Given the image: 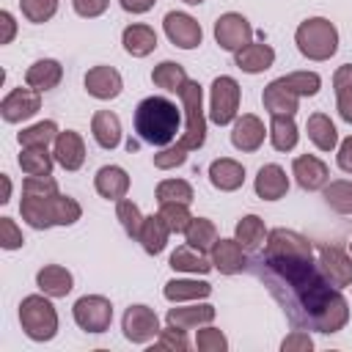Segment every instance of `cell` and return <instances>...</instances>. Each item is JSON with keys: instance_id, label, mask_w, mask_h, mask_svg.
Instances as JSON below:
<instances>
[{"instance_id": "obj_1", "label": "cell", "mask_w": 352, "mask_h": 352, "mask_svg": "<svg viewBox=\"0 0 352 352\" xmlns=\"http://www.w3.org/2000/svg\"><path fill=\"white\" fill-rule=\"evenodd\" d=\"M256 275L264 280L270 294L280 302L286 319L294 327L316 330L324 336H333L346 327L349 322V302L336 289L324 272L319 270V261L314 256L308 258H253Z\"/></svg>"}, {"instance_id": "obj_2", "label": "cell", "mask_w": 352, "mask_h": 352, "mask_svg": "<svg viewBox=\"0 0 352 352\" xmlns=\"http://www.w3.org/2000/svg\"><path fill=\"white\" fill-rule=\"evenodd\" d=\"M176 94L182 99L184 124H182L179 140L154 154V168H160V170H170V168L184 165L187 151H195L206 143V113H204V88H201V82L187 80Z\"/></svg>"}, {"instance_id": "obj_3", "label": "cell", "mask_w": 352, "mask_h": 352, "mask_svg": "<svg viewBox=\"0 0 352 352\" xmlns=\"http://www.w3.org/2000/svg\"><path fill=\"white\" fill-rule=\"evenodd\" d=\"M184 124V110L165 96H146L135 107V132L148 146H170Z\"/></svg>"}, {"instance_id": "obj_4", "label": "cell", "mask_w": 352, "mask_h": 352, "mask_svg": "<svg viewBox=\"0 0 352 352\" xmlns=\"http://www.w3.org/2000/svg\"><path fill=\"white\" fill-rule=\"evenodd\" d=\"M19 214L30 228L44 231L52 226H74L82 217V206L72 195H63V192H52V195L22 192Z\"/></svg>"}, {"instance_id": "obj_5", "label": "cell", "mask_w": 352, "mask_h": 352, "mask_svg": "<svg viewBox=\"0 0 352 352\" xmlns=\"http://www.w3.org/2000/svg\"><path fill=\"white\" fill-rule=\"evenodd\" d=\"M294 44L308 60H330L338 52V30L324 16H308L294 30Z\"/></svg>"}, {"instance_id": "obj_6", "label": "cell", "mask_w": 352, "mask_h": 352, "mask_svg": "<svg viewBox=\"0 0 352 352\" xmlns=\"http://www.w3.org/2000/svg\"><path fill=\"white\" fill-rule=\"evenodd\" d=\"M19 324L30 341H52L58 336V311L52 305V297H47L44 292L22 297Z\"/></svg>"}, {"instance_id": "obj_7", "label": "cell", "mask_w": 352, "mask_h": 352, "mask_svg": "<svg viewBox=\"0 0 352 352\" xmlns=\"http://www.w3.org/2000/svg\"><path fill=\"white\" fill-rule=\"evenodd\" d=\"M239 82L228 74L214 77L212 88H209V121H214L217 126H226L231 121H236L239 113Z\"/></svg>"}, {"instance_id": "obj_8", "label": "cell", "mask_w": 352, "mask_h": 352, "mask_svg": "<svg viewBox=\"0 0 352 352\" xmlns=\"http://www.w3.org/2000/svg\"><path fill=\"white\" fill-rule=\"evenodd\" d=\"M72 314H74V322L80 330L104 333V330H110V322H113V302L102 294H85L74 302Z\"/></svg>"}, {"instance_id": "obj_9", "label": "cell", "mask_w": 352, "mask_h": 352, "mask_svg": "<svg viewBox=\"0 0 352 352\" xmlns=\"http://www.w3.org/2000/svg\"><path fill=\"white\" fill-rule=\"evenodd\" d=\"M261 256H267V258H308V256H314V245L300 231L272 228L267 234V242H264V253Z\"/></svg>"}, {"instance_id": "obj_10", "label": "cell", "mask_w": 352, "mask_h": 352, "mask_svg": "<svg viewBox=\"0 0 352 352\" xmlns=\"http://www.w3.org/2000/svg\"><path fill=\"white\" fill-rule=\"evenodd\" d=\"M121 330H124V338L132 341V344H148L160 336V316L154 314V308L148 305H129L124 311V319H121Z\"/></svg>"}, {"instance_id": "obj_11", "label": "cell", "mask_w": 352, "mask_h": 352, "mask_svg": "<svg viewBox=\"0 0 352 352\" xmlns=\"http://www.w3.org/2000/svg\"><path fill=\"white\" fill-rule=\"evenodd\" d=\"M253 38V25L248 22V16L236 14V11H226L217 16L214 22V41L220 50L226 52H236L245 44H250Z\"/></svg>"}, {"instance_id": "obj_12", "label": "cell", "mask_w": 352, "mask_h": 352, "mask_svg": "<svg viewBox=\"0 0 352 352\" xmlns=\"http://www.w3.org/2000/svg\"><path fill=\"white\" fill-rule=\"evenodd\" d=\"M41 110V91L30 88V85H19V88H11L3 102H0V116L3 121L8 124H19V121H28L33 118L36 113Z\"/></svg>"}, {"instance_id": "obj_13", "label": "cell", "mask_w": 352, "mask_h": 352, "mask_svg": "<svg viewBox=\"0 0 352 352\" xmlns=\"http://www.w3.org/2000/svg\"><path fill=\"white\" fill-rule=\"evenodd\" d=\"M162 28H165L168 41L179 50H195L204 41V30H201L198 19L184 11H168L162 19Z\"/></svg>"}, {"instance_id": "obj_14", "label": "cell", "mask_w": 352, "mask_h": 352, "mask_svg": "<svg viewBox=\"0 0 352 352\" xmlns=\"http://www.w3.org/2000/svg\"><path fill=\"white\" fill-rule=\"evenodd\" d=\"M316 261H319V270L324 272V278L336 289L352 286V256L349 253H344L336 245H319L316 248Z\"/></svg>"}, {"instance_id": "obj_15", "label": "cell", "mask_w": 352, "mask_h": 352, "mask_svg": "<svg viewBox=\"0 0 352 352\" xmlns=\"http://www.w3.org/2000/svg\"><path fill=\"white\" fill-rule=\"evenodd\" d=\"M85 91L88 96L99 99V102H110L124 91V80L121 72L113 66H91L85 72Z\"/></svg>"}, {"instance_id": "obj_16", "label": "cell", "mask_w": 352, "mask_h": 352, "mask_svg": "<svg viewBox=\"0 0 352 352\" xmlns=\"http://www.w3.org/2000/svg\"><path fill=\"white\" fill-rule=\"evenodd\" d=\"M292 176H294V182H297L302 190H308V192L322 190V187L330 182L327 165H324L319 157H314V154H300V157H294V162H292Z\"/></svg>"}, {"instance_id": "obj_17", "label": "cell", "mask_w": 352, "mask_h": 352, "mask_svg": "<svg viewBox=\"0 0 352 352\" xmlns=\"http://www.w3.org/2000/svg\"><path fill=\"white\" fill-rule=\"evenodd\" d=\"M264 135H267L264 121H261L258 116H253V113H245V116H239V118L234 121L231 143H234V148H236V151L250 154V151H258V148H261Z\"/></svg>"}, {"instance_id": "obj_18", "label": "cell", "mask_w": 352, "mask_h": 352, "mask_svg": "<svg viewBox=\"0 0 352 352\" xmlns=\"http://www.w3.org/2000/svg\"><path fill=\"white\" fill-rule=\"evenodd\" d=\"M55 162L66 170H80L82 162H85V140L80 132L74 129H63L58 138H55Z\"/></svg>"}, {"instance_id": "obj_19", "label": "cell", "mask_w": 352, "mask_h": 352, "mask_svg": "<svg viewBox=\"0 0 352 352\" xmlns=\"http://www.w3.org/2000/svg\"><path fill=\"white\" fill-rule=\"evenodd\" d=\"M209 258L220 275H236L248 267V256L236 239H217L209 250Z\"/></svg>"}, {"instance_id": "obj_20", "label": "cell", "mask_w": 352, "mask_h": 352, "mask_svg": "<svg viewBox=\"0 0 352 352\" xmlns=\"http://www.w3.org/2000/svg\"><path fill=\"white\" fill-rule=\"evenodd\" d=\"M261 102H264V110H267L270 116H294L297 107H300V96H297L280 77L264 85Z\"/></svg>"}, {"instance_id": "obj_21", "label": "cell", "mask_w": 352, "mask_h": 352, "mask_svg": "<svg viewBox=\"0 0 352 352\" xmlns=\"http://www.w3.org/2000/svg\"><path fill=\"white\" fill-rule=\"evenodd\" d=\"M253 187H256V195L261 201H280L289 192V176H286V170L280 165L270 162V165L258 168Z\"/></svg>"}, {"instance_id": "obj_22", "label": "cell", "mask_w": 352, "mask_h": 352, "mask_svg": "<svg viewBox=\"0 0 352 352\" xmlns=\"http://www.w3.org/2000/svg\"><path fill=\"white\" fill-rule=\"evenodd\" d=\"M234 63L245 74H261L275 63V50L270 44H264V41H250L242 50L234 52Z\"/></svg>"}, {"instance_id": "obj_23", "label": "cell", "mask_w": 352, "mask_h": 352, "mask_svg": "<svg viewBox=\"0 0 352 352\" xmlns=\"http://www.w3.org/2000/svg\"><path fill=\"white\" fill-rule=\"evenodd\" d=\"M209 182L220 192H234L245 184V165L231 157H220L209 165Z\"/></svg>"}, {"instance_id": "obj_24", "label": "cell", "mask_w": 352, "mask_h": 352, "mask_svg": "<svg viewBox=\"0 0 352 352\" xmlns=\"http://www.w3.org/2000/svg\"><path fill=\"white\" fill-rule=\"evenodd\" d=\"M94 187L107 201H121L129 192V173L121 165H102L94 176Z\"/></svg>"}, {"instance_id": "obj_25", "label": "cell", "mask_w": 352, "mask_h": 352, "mask_svg": "<svg viewBox=\"0 0 352 352\" xmlns=\"http://www.w3.org/2000/svg\"><path fill=\"white\" fill-rule=\"evenodd\" d=\"M60 80H63V66H60V60H55V58H38V60L30 63L28 72H25V85H30V88H36V91H41V94L58 88Z\"/></svg>"}, {"instance_id": "obj_26", "label": "cell", "mask_w": 352, "mask_h": 352, "mask_svg": "<svg viewBox=\"0 0 352 352\" xmlns=\"http://www.w3.org/2000/svg\"><path fill=\"white\" fill-rule=\"evenodd\" d=\"M36 286L38 292H44L47 297L58 300V297H66L72 289H74V278L66 267L60 264H44L38 272H36Z\"/></svg>"}, {"instance_id": "obj_27", "label": "cell", "mask_w": 352, "mask_h": 352, "mask_svg": "<svg viewBox=\"0 0 352 352\" xmlns=\"http://www.w3.org/2000/svg\"><path fill=\"white\" fill-rule=\"evenodd\" d=\"M121 44L126 50V55L132 58H146L157 50V33L151 25H143V22H132L124 28L121 33Z\"/></svg>"}, {"instance_id": "obj_28", "label": "cell", "mask_w": 352, "mask_h": 352, "mask_svg": "<svg viewBox=\"0 0 352 352\" xmlns=\"http://www.w3.org/2000/svg\"><path fill=\"white\" fill-rule=\"evenodd\" d=\"M173 231L168 228V223L162 220V214L157 212V214H148V217H143V226H140V234H138V242H140V248L148 253V256H157V253H162L165 250V245H168V236H170Z\"/></svg>"}, {"instance_id": "obj_29", "label": "cell", "mask_w": 352, "mask_h": 352, "mask_svg": "<svg viewBox=\"0 0 352 352\" xmlns=\"http://www.w3.org/2000/svg\"><path fill=\"white\" fill-rule=\"evenodd\" d=\"M214 305L209 302H192V305H182V308H168V324H176V327H184V330H195V327H204L214 319Z\"/></svg>"}, {"instance_id": "obj_30", "label": "cell", "mask_w": 352, "mask_h": 352, "mask_svg": "<svg viewBox=\"0 0 352 352\" xmlns=\"http://www.w3.org/2000/svg\"><path fill=\"white\" fill-rule=\"evenodd\" d=\"M209 294H212V283L195 280V278H173L162 289V297L168 302H192V300H204Z\"/></svg>"}, {"instance_id": "obj_31", "label": "cell", "mask_w": 352, "mask_h": 352, "mask_svg": "<svg viewBox=\"0 0 352 352\" xmlns=\"http://www.w3.org/2000/svg\"><path fill=\"white\" fill-rule=\"evenodd\" d=\"M170 270L176 272H190V275H206L214 270L212 258L204 253V250H195L190 245H179L173 253H170Z\"/></svg>"}, {"instance_id": "obj_32", "label": "cell", "mask_w": 352, "mask_h": 352, "mask_svg": "<svg viewBox=\"0 0 352 352\" xmlns=\"http://www.w3.org/2000/svg\"><path fill=\"white\" fill-rule=\"evenodd\" d=\"M91 135L102 148H116L121 143V118L113 110H96L91 118Z\"/></svg>"}, {"instance_id": "obj_33", "label": "cell", "mask_w": 352, "mask_h": 352, "mask_svg": "<svg viewBox=\"0 0 352 352\" xmlns=\"http://www.w3.org/2000/svg\"><path fill=\"white\" fill-rule=\"evenodd\" d=\"M267 234L270 231H267V226L258 214H245L234 228V239L242 245L245 253H258L261 245L267 242Z\"/></svg>"}, {"instance_id": "obj_34", "label": "cell", "mask_w": 352, "mask_h": 352, "mask_svg": "<svg viewBox=\"0 0 352 352\" xmlns=\"http://www.w3.org/2000/svg\"><path fill=\"white\" fill-rule=\"evenodd\" d=\"M305 132H308V140H311L319 151H333V148H338V129H336V124L330 121V116H324V113L308 116Z\"/></svg>"}, {"instance_id": "obj_35", "label": "cell", "mask_w": 352, "mask_h": 352, "mask_svg": "<svg viewBox=\"0 0 352 352\" xmlns=\"http://www.w3.org/2000/svg\"><path fill=\"white\" fill-rule=\"evenodd\" d=\"M270 143L275 151H292L300 140V129L294 124V116H270Z\"/></svg>"}, {"instance_id": "obj_36", "label": "cell", "mask_w": 352, "mask_h": 352, "mask_svg": "<svg viewBox=\"0 0 352 352\" xmlns=\"http://www.w3.org/2000/svg\"><path fill=\"white\" fill-rule=\"evenodd\" d=\"M19 168L25 176H47L52 173V165H55V154L47 151V146H30V148H22L19 157H16Z\"/></svg>"}, {"instance_id": "obj_37", "label": "cell", "mask_w": 352, "mask_h": 352, "mask_svg": "<svg viewBox=\"0 0 352 352\" xmlns=\"http://www.w3.org/2000/svg\"><path fill=\"white\" fill-rule=\"evenodd\" d=\"M184 239H187L190 248L209 253L212 245H214L220 236H217V226H214L209 217H192L190 226H187V231H184Z\"/></svg>"}, {"instance_id": "obj_38", "label": "cell", "mask_w": 352, "mask_h": 352, "mask_svg": "<svg viewBox=\"0 0 352 352\" xmlns=\"http://www.w3.org/2000/svg\"><path fill=\"white\" fill-rule=\"evenodd\" d=\"M187 80H190V77H187L184 66L176 63V60H162V63H157L154 72H151V82H154L157 88H162V91H170V94H176Z\"/></svg>"}, {"instance_id": "obj_39", "label": "cell", "mask_w": 352, "mask_h": 352, "mask_svg": "<svg viewBox=\"0 0 352 352\" xmlns=\"http://www.w3.org/2000/svg\"><path fill=\"white\" fill-rule=\"evenodd\" d=\"M322 195H324V204L338 212V214H352V182L346 179H336V182H327L322 187Z\"/></svg>"}, {"instance_id": "obj_40", "label": "cell", "mask_w": 352, "mask_h": 352, "mask_svg": "<svg viewBox=\"0 0 352 352\" xmlns=\"http://www.w3.org/2000/svg\"><path fill=\"white\" fill-rule=\"evenodd\" d=\"M58 135H60V129H58L55 121H38V124L25 126L16 135V140H19L22 148H30V146H50V143H55Z\"/></svg>"}, {"instance_id": "obj_41", "label": "cell", "mask_w": 352, "mask_h": 352, "mask_svg": "<svg viewBox=\"0 0 352 352\" xmlns=\"http://www.w3.org/2000/svg\"><path fill=\"white\" fill-rule=\"evenodd\" d=\"M154 195H157V204H170V201L173 204H192V198H195L190 182H184V179H162L157 184Z\"/></svg>"}, {"instance_id": "obj_42", "label": "cell", "mask_w": 352, "mask_h": 352, "mask_svg": "<svg viewBox=\"0 0 352 352\" xmlns=\"http://www.w3.org/2000/svg\"><path fill=\"white\" fill-rule=\"evenodd\" d=\"M280 80H283L300 99H302V96H316L319 88H322V77H319L316 72H289V74H283Z\"/></svg>"}, {"instance_id": "obj_43", "label": "cell", "mask_w": 352, "mask_h": 352, "mask_svg": "<svg viewBox=\"0 0 352 352\" xmlns=\"http://www.w3.org/2000/svg\"><path fill=\"white\" fill-rule=\"evenodd\" d=\"M116 217L121 220V228L126 231V236L138 239V234H140V226H143V214H140V206H138L135 201H129V198H121V201H116Z\"/></svg>"}, {"instance_id": "obj_44", "label": "cell", "mask_w": 352, "mask_h": 352, "mask_svg": "<svg viewBox=\"0 0 352 352\" xmlns=\"http://www.w3.org/2000/svg\"><path fill=\"white\" fill-rule=\"evenodd\" d=\"M154 349H162V352H187L190 349V341H187V330L184 327H176V324H168L160 330V336L154 338Z\"/></svg>"}, {"instance_id": "obj_45", "label": "cell", "mask_w": 352, "mask_h": 352, "mask_svg": "<svg viewBox=\"0 0 352 352\" xmlns=\"http://www.w3.org/2000/svg\"><path fill=\"white\" fill-rule=\"evenodd\" d=\"M160 214H162V220L168 223V228L173 231V234H184L187 231V226H190V220H192V214H190V204H160Z\"/></svg>"}, {"instance_id": "obj_46", "label": "cell", "mask_w": 352, "mask_h": 352, "mask_svg": "<svg viewBox=\"0 0 352 352\" xmlns=\"http://www.w3.org/2000/svg\"><path fill=\"white\" fill-rule=\"evenodd\" d=\"M19 8H22V16L28 22L41 25L58 14V0H19Z\"/></svg>"}, {"instance_id": "obj_47", "label": "cell", "mask_w": 352, "mask_h": 352, "mask_svg": "<svg viewBox=\"0 0 352 352\" xmlns=\"http://www.w3.org/2000/svg\"><path fill=\"white\" fill-rule=\"evenodd\" d=\"M195 349L198 352H226L228 349V338L217 327H204V330L195 333Z\"/></svg>"}, {"instance_id": "obj_48", "label": "cell", "mask_w": 352, "mask_h": 352, "mask_svg": "<svg viewBox=\"0 0 352 352\" xmlns=\"http://www.w3.org/2000/svg\"><path fill=\"white\" fill-rule=\"evenodd\" d=\"M22 245H25V236L16 228V223L11 217H0V248L3 250H19Z\"/></svg>"}, {"instance_id": "obj_49", "label": "cell", "mask_w": 352, "mask_h": 352, "mask_svg": "<svg viewBox=\"0 0 352 352\" xmlns=\"http://www.w3.org/2000/svg\"><path fill=\"white\" fill-rule=\"evenodd\" d=\"M314 349V338L308 330L294 327L283 341H280V352H311Z\"/></svg>"}, {"instance_id": "obj_50", "label": "cell", "mask_w": 352, "mask_h": 352, "mask_svg": "<svg viewBox=\"0 0 352 352\" xmlns=\"http://www.w3.org/2000/svg\"><path fill=\"white\" fill-rule=\"evenodd\" d=\"M22 192L52 195V192H58V182L52 179V173H47V176H28V179L22 182Z\"/></svg>"}, {"instance_id": "obj_51", "label": "cell", "mask_w": 352, "mask_h": 352, "mask_svg": "<svg viewBox=\"0 0 352 352\" xmlns=\"http://www.w3.org/2000/svg\"><path fill=\"white\" fill-rule=\"evenodd\" d=\"M72 6H74V11H77L80 16L94 19V16H102V14L107 11L110 0H72Z\"/></svg>"}, {"instance_id": "obj_52", "label": "cell", "mask_w": 352, "mask_h": 352, "mask_svg": "<svg viewBox=\"0 0 352 352\" xmlns=\"http://www.w3.org/2000/svg\"><path fill=\"white\" fill-rule=\"evenodd\" d=\"M336 110L346 124H352V88L336 91Z\"/></svg>"}, {"instance_id": "obj_53", "label": "cell", "mask_w": 352, "mask_h": 352, "mask_svg": "<svg viewBox=\"0 0 352 352\" xmlns=\"http://www.w3.org/2000/svg\"><path fill=\"white\" fill-rule=\"evenodd\" d=\"M336 162H338V168H341L344 173H352V135H349V138H344V140L338 143Z\"/></svg>"}, {"instance_id": "obj_54", "label": "cell", "mask_w": 352, "mask_h": 352, "mask_svg": "<svg viewBox=\"0 0 352 352\" xmlns=\"http://www.w3.org/2000/svg\"><path fill=\"white\" fill-rule=\"evenodd\" d=\"M14 33H16L14 14H11V11H0V44H11Z\"/></svg>"}, {"instance_id": "obj_55", "label": "cell", "mask_w": 352, "mask_h": 352, "mask_svg": "<svg viewBox=\"0 0 352 352\" xmlns=\"http://www.w3.org/2000/svg\"><path fill=\"white\" fill-rule=\"evenodd\" d=\"M341 88H352V63L338 66L333 74V91H341Z\"/></svg>"}, {"instance_id": "obj_56", "label": "cell", "mask_w": 352, "mask_h": 352, "mask_svg": "<svg viewBox=\"0 0 352 352\" xmlns=\"http://www.w3.org/2000/svg\"><path fill=\"white\" fill-rule=\"evenodd\" d=\"M118 3H121V8H124L126 14H146V11L154 8L157 0H118Z\"/></svg>"}, {"instance_id": "obj_57", "label": "cell", "mask_w": 352, "mask_h": 352, "mask_svg": "<svg viewBox=\"0 0 352 352\" xmlns=\"http://www.w3.org/2000/svg\"><path fill=\"white\" fill-rule=\"evenodd\" d=\"M0 179H3V198H0V204H8V198H11V179H8V173H3Z\"/></svg>"}, {"instance_id": "obj_58", "label": "cell", "mask_w": 352, "mask_h": 352, "mask_svg": "<svg viewBox=\"0 0 352 352\" xmlns=\"http://www.w3.org/2000/svg\"><path fill=\"white\" fill-rule=\"evenodd\" d=\"M182 3H187V6H201L204 0H182Z\"/></svg>"}, {"instance_id": "obj_59", "label": "cell", "mask_w": 352, "mask_h": 352, "mask_svg": "<svg viewBox=\"0 0 352 352\" xmlns=\"http://www.w3.org/2000/svg\"><path fill=\"white\" fill-rule=\"evenodd\" d=\"M349 256H352V242H349Z\"/></svg>"}]
</instances>
